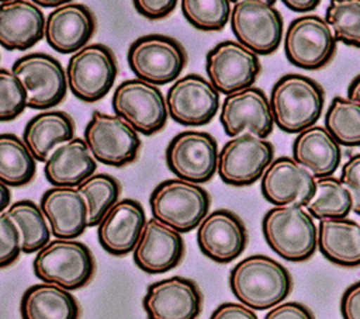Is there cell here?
<instances>
[{"instance_id":"6da1fadb","label":"cell","mask_w":360,"mask_h":319,"mask_svg":"<svg viewBox=\"0 0 360 319\" xmlns=\"http://www.w3.org/2000/svg\"><path fill=\"white\" fill-rule=\"evenodd\" d=\"M229 288L236 299L255 311L280 305L292 289L290 271L266 254H252L229 273Z\"/></svg>"},{"instance_id":"7a4b0ae2","label":"cell","mask_w":360,"mask_h":319,"mask_svg":"<svg viewBox=\"0 0 360 319\" xmlns=\"http://www.w3.org/2000/svg\"><path fill=\"white\" fill-rule=\"evenodd\" d=\"M325 104V91L314 79L283 74L271 87L270 105L274 124L287 134H300L315 125Z\"/></svg>"},{"instance_id":"3957f363","label":"cell","mask_w":360,"mask_h":319,"mask_svg":"<svg viewBox=\"0 0 360 319\" xmlns=\"http://www.w3.org/2000/svg\"><path fill=\"white\" fill-rule=\"evenodd\" d=\"M262 232L269 247L287 261H305L318 247V226L304 207L270 208L263 215Z\"/></svg>"},{"instance_id":"277c9868","label":"cell","mask_w":360,"mask_h":319,"mask_svg":"<svg viewBox=\"0 0 360 319\" xmlns=\"http://www.w3.org/2000/svg\"><path fill=\"white\" fill-rule=\"evenodd\" d=\"M210 194L200 184L180 178L160 181L149 195L153 218L180 233L198 228L208 215Z\"/></svg>"},{"instance_id":"5b68a950","label":"cell","mask_w":360,"mask_h":319,"mask_svg":"<svg viewBox=\"0 0 360 319\" xmlns=\"http://www.w3.org/2000/svg\"><path fill=\"white\" fill-rule=\"evenodd\" d=\"M91 250L76 239H53L37 252L32 270L42 282L59 285L68 291L89 284L94 274Z\"/></svg>"},{"instance_id":"8992f818","label":"cell","mask_w":360,"mask_h":319,"mask_svg":"<svg viewBox=\"0 0 360 319\" xmlns=\"http://www.w3.org/2000/svg\"><path fill=\"white\" fill-rule=\"evenodd\" d=\"M127 60L135 79L163 86L177 80L187 55L177 39L163 34H148L129 45Z\"/></svg>"},{"instance_id":"52a82bcc","label":"cell","mask_w":360,"mask_h":319,"mask_svg":"<svg viewBox=\"0 0 360 319\" xmlns=\"http://www.w3.org/2000/svg\"><path fill=\"white\" fill-rule=\"evenodd\" d=\"M229 22L236 41L257 56L276 52L281 44L284 22L274 1L238 0Z\"/></svg>"},{"instance_id":"ba28073f","label":"cell","mask_w":360,"mask_h":319,"mask_svg":"<svg viewBox=\"0 0 360 319\" xmlns=\"http://www.w3.org/2000/svg\"><path fill=\"white\" fill-rule=\"evenodd\" d=\"M111 107L117 117L143 135L162 131L169 117L166 97L160 89L139 79L121 82L112 93Z\"/></svg>"},{"instance_id":"9c48e42d","label":"cell","mask_w":360,"mask_h":319,"mask_svg":"<svg viewBox=\"0 0 360 319\" xmlns=\"http://www.w3.org/2000/svg\"><path fill=\"white\" fill-rule=\"evenodd\" d=\"M336 42L325 17L307 14L288 24L284 34V53L291 65L304 70H318L332 60Z\"/></svg>"},{"instance_id":"30bf717a","label":"cell","mask_w":360,"mask_h":319,"mask_svg":"<svg viewBox=\"0 0 360 319\" xmlns=\"http://www.w3.org/2000/svg\"><path fill=\"white\" fill-rule=\"evenodd\" d=\"M117 72L112 51L103 44H90L69 58L66 66L68 86L79 100L94 103L111 90Z\"/></svg>"},{"instance_id":"8fae6325","label":"cell","mask_w":360,"mask_h":319,"mask_svg":"<svg viewBox=\"0 0 360 319\" xmlns=\"http://www.w3.org/2000/svg\"><path fill=\"white\" fill-rule=\"evenodd\" d=\"M274 146L270 141L243 132L231 138L218 155V176L233 187L256 183L274 160Z\"/></svg>"},{"instance_id":"7c38bea8","label":"cell","mask_w":360,"mask_h":319,"mask_svg":"<svg viewBox=\"0 0 360 319\" xmlns=\"http://www.w3.org/2000/svg\"><path fill=\"white\" fill-rule=\"evenodd\" d=\"M218 143L205 131H183L174 135L165 153L167 169L177 178L202 184L218 171Z\"/></svg>"},{"instance_id":"4fadbf2b","label":"cell","mask_w":360,"mask_h":319,"mask_svg":"<svg viewBox=\"0 0 360 319\" xmlns=\"http://www.w3.org/2000/svg\"><path fill=\"white\" fill-rule=\"evenodd\" d=\"M84 141L101 164L122 167L132 163L139 152L138 132L115 114L93 111L86 128Z\"/></svg>"},{"instance_id":"5bb4252c","label":"cell","mask_w":360,"mask_h":319,"mask_svg":"<svg viewBox=\"0 0 360 319\" xmlns=\"http://www.w3.org/2000/svg\"><path fill=\"white\" fill-rule=\"evenodd\" d=\"M11 72L22 82L28 108L46 110L58 105L66 96L68 77L62 63L45 52H31L17 58Z\"/></svg>"},{"instance_id":"9a60e30c","label":"cell","mask_w":360,"mask_h":319,"mask_svg":"<svg viewBox=\"0 0 360 319\" xmlns=\"http://www.w3.org/2000/svg\"><path fill=\"white\" fill-rule=\"evenodd\" d=\"M260 70L259 56L238 41H221L205 56L208 80L225 97L252 87Z\"/></svg>"},{"instance_id":"2e32d148","label":"cell","mask_w":360,"mask_h":319,"mask_svg":"<svg viewBox=\"0 0 360 319\" xmlns=\"http://www.w3.org/2000/svg\"><path fill=\"white\" fill-rule=\"evenodd\" d=\"M169 117L186 126L208 124L219 108V91L201 74L177 79L166 93Z\"/></svg>"},{"instance_id":"e0dca14e","label":"cell","mask_w":360,"mask_h":319,"mask_svg":"<svg viewBox=\"0 0 360 319\" xmlns=\"http://www.w3.org/2000/svg\"><path fill=\"white\" fill-rule=\"evenodd\" d=\"M219 122L231 138L249 132L266 139L274 126L270 98L255 86L229 94L221 105Z\"/></svg>"},{"instance_id":"ac0fdd59","label":"cell","mask_w":360,"mask_h":319,"mask_svg":"<svg viewBox=\"0 0 360 319\" xmlns=\"http://www.w3.org/2000/svg\"><path fill=\"white\" fill-rule=\"evenodd\" d=\"M142 306L148 319H197L202 294L191 278L173 275L149 284Z\"/></svg>"},{"instance_id":"d6986e66","label":"cell","mask_w":360,"mask_h":319,"mask_svg":"<svg viewBox=\"0 0 360 319\" xmlns=\"http://www.w3.org/2000/svg\"><path fill=\"white\" fill-rule=\"evenodd\" d=\"M197 243L204 256L226 264L243 253L248 230L235 212L219 208L210 212L197 228Z\"/></svg>"},{"instance_id":"ffe728a7","label":"cell","mask_w":360,"mask_h":319,"mask_svg":"<svg viewBox=\"0 0 360 319\" xmlns=\"http://www.w3.org/2000/svg\"><path fill=\"white\" fill-rule=\"evenodd\" d=\"M315 177L292 157L280 156L260 178V191L274 207H305L315 193Z\"/></svg>"},{"instance_id":"44dd1931","label":"cell","mask_w":360,"mask_h":319,"mask_svg":"<svg viewBox=\"0 0 360 319\" xmlns=\"http://www.w3.org/2000/svg\"><path fill=\"white\" fill-rule=\"evenodd\" d=\"M135 264L148 274H162L174 268L183 259L184 240L176 229L148 219L132 252Z\"/></svg>"},{"instance_id":"7402d4cb","label":"cell","mask_w":360,"mask_h":319,"mask_svg":"<svg viewBox=\"0 0 360 319\" xmlns=\"http://www.w3.org/2000/svg\"><path fill=\"white\" fill-rule=\"evenodd\" d=\"M146 222L141 202L134 198H122L98 223V243L112 256H125L134 252Z\"/></svg>"},{"instance_id":"603a6c76","label":"cell","mask_w":360,"mask_h":319,"mask_svg":"<svg viewBox=\"0 0 360 319\" xmlns=\"http://www.w3.org/2000/svg\"><path fill=\"white\" fill-rule=\"evenodd\" d=\"M96 30L91 10L75 1L53 8L46 15L45 41L59 53H76L87 45Z\"/></svg>"},{"instance_id":"cb8c5ba5","label":"cell","mask_w":360,"mask_h":319,"mask_svg":"<svg viewBox=\"0 0 360 319\" xmlns=\"http://www.w3.org/2000/svg\"><path fill=\"white\" fill-rule=\"evenodd\" d=\"M46 18L30 0H8L0 4V44L7 51H27L45 37Z\"/></svg>"},{"instance_id":"d4e9b609","label":"cell","mask_w":360,"mask_h":319,"mask_svg":"<svg viewBox=\"0 0 360 319\" xmlns=\"http://www.w3.org/2000/svg\"><path fill=\"white\" fill-rule=\"evenodd\" d=\"M56 239H75L89 226L87 204L75 187H51L39 204Z\"/></svg>"},{"instance_id":"484cf974","label":"cell","mask_w":360,"mask_h":319,"mask_svg":"<svg viewBox=\"0 0 360 319\" xmlns=\"http://www.w3.org/2000/svg\"><path fill=\"white\" fill-rule=\"evenodd\" d=\"M292 159L315 178L333 176L342 162V146L325 126L314 125L292 141Z\"/></svg>"},{"instance_id":"4316f807","label":"cell","mask_w":360,"mask_h":319,"mask_svg":"<svg viewBox=\"0 0 360 319\" xmlns=\"http://www.w3.org/2000/svg\"><path fill=\"white\" fill-rule=\"evenodd\" d=\"M97 167L87 143L82 138H73L59 145L44 164L45 178L53 187L77 188L94 174Z\"/></svg>"},{"instance_id":"83f0119b","label":"cell","mask_w":360,"mask_h":319,"mask_svg":"<svg viewBox=\"0 0 360 319\" xmlns=\"http://www.w3.org/2000/svg\"><path fill=\"white\" fill-rule=\"evenodd\" d=\"M75 122L59 110H48L28 119L22 131V141L38 162H46L51 153L62 143L73 139Z\"/></svg>"},{"instance_id":"f1b7e54d","label":"cell","mask_w":360,"mask_h":319,"mask_svg":"<svg viewBox=\"0 0 360 319\" xmlns=\"http://www.w3.org/2000/svg\"><path fill=\"white\" fill-rule=\"evenodd\" d=\"M318 249L333 264L360 266V223L349 218L319 221Z\"/></svg>"},{"instance_id":"f546056e","label":"cell","mask_w":360,"mask_h":319,"mask_svg":"<svg viewBox=\"0 0 360 319\" xmlns=\"http://www.w3.org/2000/svg\"><path fill=\"white\" fill-rule=\"evenodd\" d=\"M21 319H79L76 298L55 284H34L20 299Z\"/></svg>"},{"instance_id":"4dcf8cb0","label":"cell","mask_w":360,"mask_h":319,"mask_svg":"<svg viewBox=\"0 0 360 319\" xmlns=\"http://www.w3.org/2000/svg\"><path fill=\"white\" fill-rule=\"evenodd\" d=\"M37 171V159L14 134L0 135V181L8 187L28 184Z\"/></svg>"},{"instance_id":"1f68e13d","label":"cell","mask_w":360,"mask_h":319,"mask_svg":"<svg viewBox=\"0 0 360 319\" xmlns=\"http://www.w3.org/2000/svg\"><path fill=\"white\" fill-rule=\"evenodd\" d=\"M304 208L314 219H340L353 211V200L340 178L328 176L315 180V193Z\"/></svg>"},{"instance_id":"d6a6232c","label":"cell","mask_w":360,"mask_h":319,"mask_svg":"<svg viewBox=\"0 0 360 319\" xmlns=\"http://www.w3.org/2000/svg\"><path fill=\"white\" fill-rule=\"evenodd\" d=\"M20 229L22 240V253L39 252L51 240V228L41 209L31 200H20L8 207L6 211Z\"/></svg>"},{"instance_id":"836d02e7","label":"cell","mask_w":360,"mask_h":319,"mask_svg":"<svg viewBox=\"0 0 360 319\" xmlns=\"http://www.w3.org/2000/svg\"><path fill=\"white\" fill-rule=\"evenodd\" d=\"M325 128L340 146H360V103L347 97L332 98L326 114Z\"/></svg>"},{"instance_id":"e575fe53","label":"cell","mask_w":360,"mask_h":319,"mask_svg":"<svg viewBox=\"0 0 360 319\" xmlns=\"http://www.w3.org/2000/svg\"><path fill=\"white\" fill-rule=\"evenodd\" d=\"M77 191L87 204L89 226H98L104 215L120 201L121 185L118 180L107 173H97L84 180Z\"/></svg>"},{"instance_id":"d590c367","label":"cell","mask_w":360,"mask_h":319,"mask_svg":"<svg viewBox=\"0 0 360 319\" xmlns=\"http://www.w3.org/2000/svg\"><path fill=\"white\" fill-rule=\"evenodd\" d=\"M325 20L338 42L360 48V0H332Z\"/></svg>"},{"instance_id":"8d00e7d4","label":"cell","mask_w":360,"mask_h":319,"mask_svg":"<svg viewBox=\"0 0 360 319\" xmlns=\"http://www.w3.org/2000/svg\"><path fill=\"white\" fill-rule=\"evenodd\" d=\"M180 6L187 22L201 31H221L231 20L232 6L226 0H183Z\"/></svg>"},{"instance_id":"74e56055","label":"cell","mask_w":360,"mask_h":319,"mask_svg":"<svg viewBox=\"0 0 360 319\" xmlns=\"http://www.w3.org/2000/svg\"><path fill=\"white\" fill-rule=\"evenodd\" d=\"M28 107L27 90L17 74L3 67L0 70V119H15Z\"/></svg>"},{"instance_id":"f35d334b","label":"cell","mask_w":360,"mask_h":319,"mask_svg":"<svg viewBox=\"0 0 360 319\" xmlns=\"http://www.w3.org/2000/svg\"><path fill=\"white\" fill-rule=\"evenodd\" d=\"M22 252L21 233L15 222L4 211L0 214V267L13 264Z\"/></svg>"},{"instance_id":"ab89813d","label":"cell","mask_w":360,"mask_h":319,"mask_svg":"<svg viewBox=\"0 0 360 319\" xmlns=\"http://www.w3.org/2000/svg\"><path fill=\"white\" fill-rule=\"evenodd\" d=\"M339 178L350 191L353 212L360 215V152L354 153L343 163Z\"/></svg>"},{"instance_id":"60d3db41","label":"cell","mask_w":360,"mask_h":319,"mask_svg":"<svg viewBox=\"0 0 360 319\" xmlns=\"http://www.w3.org/2000/svg\"><path fill=\"white\" fill-rule=\"evenodd\" d=\"M135 10L149 20H160L167 17L177 6L174 0H135Z\"/></svg>"},{"instance_id":"b9f144b4","label":"cell","mask_w":360,"mask_h":319,"mask_svg":"<svg viewBox=\"0 0 360 319\" xmlns=\"http://www.w3.org/2000/svg\"><path fill=\"white\" fill-rule=\"evenodd\" d=\"M264 319H315V316L304 304L288 301L271 308Z\"/></svg>"},{"instance_id":"7bdbcfd3","label":"cell","mask_w":360,"mask_h":319,"mask_svg":"<svg viewBox=\"0 0 360 319\" xmlns=\"http://www.w3.org/2000/svg\"><path fill=\"white\" fill-rule=\"evenodd\" d=\"M340 313L343 319H360V281L349 285L342 294Z\"/></svg>"},{"instance_id":"ee69618b","label":"cell","mask_w":360,"mask_h":319,"mask_svg":"<svg viewBox=\"0 0 360 319\" xmlns=\"http://www.w3.org/2000/svg\"><path fill=\"white\" fill-rule=\"evenodd\" d=\"M210 319H259L253 309L248 308L243 304L236 302H224L218 305Z\"/></svg>"},{"instance_id":"f6af8a7d","label":"cell","mask_w":360,"mask_h":319,"mask_svg":"<svg viewBox=\"0 0 360 319\" xmlns=\"http://www.w3.org/2000/svg\"><path fill=\"white\" fill-rule=\"evenodd\" d=\"M319 0H283V4L295 13H308L319 6Z\"/></svg>"},{"instance_id":"bcb514c9","label":"cell","mask_w":360,"mask_h":319,"mask_svg":"<svg viewBox=\"0 0 360 319\" xmlns=\"http://www.w3.org/2000/svg\"><path fill=\"white\" fill-rule=\"evenodd\" d=\"M347 98L360 103V73L347 86Z\"/></svg>"},{"instance_id":"7dc6e473","label":"cell","mask_w":360,"mask_h":319,"mask_svg":"<svg viewBox=\"0 0 360 319\" xmlns=\"http://www.w3.org/2000/svg\"><path fill=\"white\" fill-rule=\"evenodd\" d=\"M0 193H1V201H0V211L4 212L8 209V207L11 205L10 204V198H11V191H10V187L0 183Z\"/></svg>"},{"instance_id":"c3c4849f","label":"cell","mask_w":360,"mask_h":319,"mask_svg":"<svg viewBox=\"0 0 360 319\" xmlns=\"http://www.w3.org/2000/svg\"><path fill=\"white\" fill-rule=\"evenodd\" d=\"M39 7H55V8H58V7H60V6H63V4H66L68 1H48V0H38V1H35Z\"/></svg>"}]
</instances>
